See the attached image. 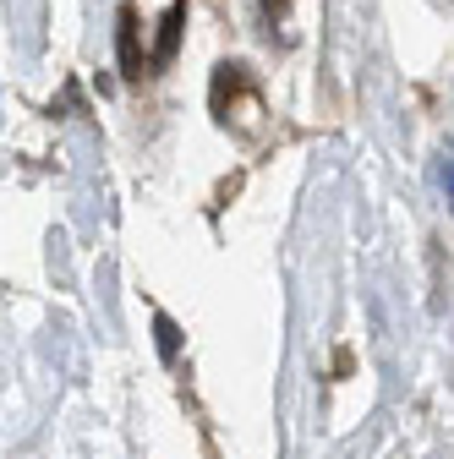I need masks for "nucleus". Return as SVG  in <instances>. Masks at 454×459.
Instances as JSON below:
<instances>
[{
  "mask_svg": "<svg viewBox=\"0 0 454 459\" xmlns=\"http://www.w3.org/2000/svg\"><path fill=\"white\" fill-rule=\"evenodd\" d=\"M116 49H121V77H143V49H137V12L132 6H121V17H116Z\"/></svg>",
  "mask_w": 454,
  "mask_h": 459,
  "instance_id": "nucleus-1",
  "label": "nucleus"
},
{
  "mask_svg": "<svg viewBox=\"0 0 454 459\" xmlns=\"http://www.w3.org/2000/svg\"><path fill=\"white\" fill-rule=\"evenodd\" d=\"M153 344H159V361L164 367L181 356V328H176V317H170V312H153Z\"/></svg>",
  "mask_w": 454,
  "mask_h": 459,
  "instance_id": "nucleus-2",
  "label": "nucleus"
},
{
  "mask_svg": "<svg viewBox=\"0 0 454 459\" xmlns=\"http://www.w3.org/2000/svg\"><path fill=\"white\" fill-rule=\"evenodd\" d=\"M438 186H443L449 203H454V159H438Z\"/></svg>",
  "mask_w": 454,
  "mask_h": 459,
  "instance_id": "nucleus-3",
  "label": "nucleus"
},
{
  "mask_svg": "<svg viewBox=\"0 0 454 459\" xmlns=\"http://www.w3.org/2000/svg\"><path fill=\"white\" fill-rule=\"evenodd\" d=\"M285 12H291V0H263V17L268 22H285Z\"/></svg>",
  "mask_w": 454,
  "mask_h": 459,
  "instance_id": "nucleus-4",
  "label": "nucleus"
}]
</instances>
